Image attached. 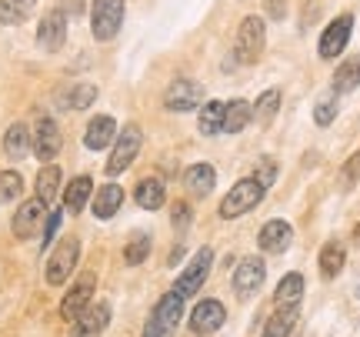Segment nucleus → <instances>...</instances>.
Instances as JSON below:
<instances>
[{
  "label": "nucleus",
  "mask_w": 360,
  "mask_h": 337,
  "mask_svg": "<svg viewBox=\"0 0 360 337\" xmlns=\"http://www.w3.org/2000/svg\"><path fill=\"white\" fill-rule=\"evenodd\" d=\"M180 317H184V298H180L177 291H167L154 304L150 317H147L143 337H174V331L180 327Z\"/></svg>",
  "instance_id": "nucleus-1"
},
{
  "label": "nucleus",
  "mask_w": 360,
  "mask_h": 337,
  "mask_svg": "<svg viewBox=\"0 0 360 337\" xmlns=\"http://www.w3.org/2000/svg\"><path fill=\"white\" fill-rule=\"evenodd\" d=\"M264 191H267V187H264V184H257L254 177L237 181L231 191H227V197L220 201V217H224V221H237V217L250 214V210L264 201Z\"/></svg>",
  "instance_id": "nucleus-2"
},
{
  "label": "nucleus",
  "mask_w": 360,
  "mask_h": 337,
  "mask_svg": "<svg viewBox=\"0 0 360 337\" xmlns=\"http://www.w3.org/2000/svg\"><path fill=\"white\" fill-rule=\"evenodd\" d=\"M264 44H267V27H264V17L250 13V17L240 20L237 44H233V61H237V64H257L260 53H264Z\"/></svg>",
  "instance_id": "nucleus-3"
},
{
  "label": "nucleus",
  "mask_w": 360,
  "mask_h": 337,
  "mask_svg": "<svg viewBox=\"0 0 360 337\" xmlns=\"http://www.w3.org/2000/svg\"><path fill=\"white\" fill-rule=\"evenodd\" d=\"M124 11H127L124 0H94V7H90V30H94V37L114 40L120 34V24H124Z\"/></svg>",
  "instance_id": "nucleus-4"
},
{
  "label": "nucleus",
  "mask_w": 360,
  "mask_h": 337,
  "mask_svg": "<svg viewBox=\"0 0 360 337\" xmlns=\"http://www.w3.org/2000/svg\"><path fill=\"white\" fill-rule=\"evenodd\" d=\"M141 144H143L141 127H137V124H127V127L117 134L114 151H110V157H107V174H110V177L124 174V170L134 164V157L141 154Z\"/></svg>",
  "instance_id": "nucleus-5"
},
{
  "label": "nucleus",
  "mask_w": 360,
  "mask_h": 337,
  "mask_svg": "<svg viewBox=\"0 0 360 337\" xmlns=\"http://www.w3.org/2000/svg\"><path fill=\"white\" fill-rule=\"evenodd\" d=\"M77 257H80V241L77 237H64L60 244L51 250V260H47V284L60 287L70 277V271L77 267Z\"/></svg>",
  "instance_id": "nucleus-6"
},
{
  "label": "nucleus",
  "mask_w": 360,
  "mask_h": 337,
  "mask_svg": "<svg viewBox=\"0 0 360 337\" xmlns=\"http://www.w3.org/2000/svg\"><path fill=\"white\" fill-rule=\"evenodd\" d=\"M210 264H214V250H210V247H200V250L193 254V260L187 264V271L180 274L177 284H174V291H177L180 298L187 300V298H193V294L204 287L207 274H210Z\"/></svg>",
  "instance_id": "nucleus-7"
},
{
  "label": "nucleus",
  "mask_w": 360,
  "mask_h": 337,
  "mask_svg": "<svg viewBox=\"0 0 360 337\" xmlns=\"http://www.w3.org/2000/svg\"><path fill=\"white\" fill-rule=\"evenodd\" d=\"M200 104H204V87L197 80L177 77L167 87V94H164V107L174 110V114H187V110H193V107H200Z\"/></svg>",
  "instance_id": "nucleus-8"
},
{
  "label": "nucleus",
  "mask_w": 360,
  "mask_h": 337,
  "mask_svg": "<svg viewBox=\"0 0 360 337\" xmlns=\"http://www.w3.org/2000/svg\"><path fill=\"white\" fill-rule=\"evenodd\" d=\"M350 34H354V13H340L337 20H330L327 24V30L321 34V57L323 61H334V57H340L344 53V47H347Z\"/></svg>",
  "instance_id": "nucleus-9"
},
{
  "label": "nucleus",
  "mask_w": 360,
  "mask_h": 337,
  "mask_svg": "<svg viewBox=\"0 0 360 337\" xmlns=\"http://www.w3.org/2000/svg\"><path fill=\"white\" fill-rule=\"evenodd\" d=\"M264 277H267L264 257H244L237 264V271H233V291H237V298L247 300V298H254V294H260Z\"/></svg>",
  "instance_id": "nucleus-10"
},
{
  "label": "nucleus",
  "mask_w": 360,
  "mask_h": 337,
  "mask_svg": "<svg viewBox=\"0 0 360 337\" xmlns=\"http://www.w3.org/2000/svg\"><path fill=\"white\" fill-rule=\"evenodd\" d=\"M30 141H34V154H37L44 164H51L53 157L60 154V147H64V137H60V127H57L53 117H40L34 134H30Z\"/></svg>",
  "instance_id": "nucleus-11"
},
{
  "label": "nucleus",
  "mask_w": 360,
  "mask_h": 337,
  "mask_svg": "<svg viewBox=\"0 0 360 337\" xmlns=\"http://www.w3.org/2000/svg\"><path fill=\"white\" fill-rule=\"evenodd\" d=\"M94 287H97V274L84 271L77 277V284L70 287V291L64 294V300H60V317H64V321H74V317L87 307L90 298H94Z\"/></svg>",
  "instance_id": "nucleus-12"
},
{
  "label": "nucleus",
  "mask_w": 360,
  "mask_h": 337,
  "mask_svg": "<svg viewBox=\"0 0 360 337\" xmlns=\"http://www.w3.org/2000/svg\"><path fill=\"white\" fill-rule=\"evenodd\" d=\"M44 214H47V204L34 197V201H24L17 214H13V237L17 241H27V237H34L37 231H44Z\"/></svg>",
  "instance_id": "nucleus-13"
},
{
  "label": "nucleus",
  "mask_w": 360,
  "mask_h": 337,
  "mask_svg": "<svg viewBox=\"0 0 360 337\" xmlns=\"http://www.w3.org/2000/svg\"><path fill=\"white\" fill-rule=\"evenodd\" d=\"M227 321V311L217 298H204L197 307L191 311V331L193 334H214L217 327H224Z\"/></svg>",
  "instance_id": "nucleus-14"
},
{
  "label": "nucleus",
  "mask_w": 360,
  "mask_h": 337,
  "mask_svg": "<svg viewBox=\"0 0 360 337\" xmlns=\"http://www.w3.org/2000/svg\"><path fill=\"white\" fill-rule=\"evenodd\" d=\"M37 40H40V47L44 51H60L67 44V17L60 11H51V13H44L40 17V24H37Z\"/></svg>",
  "instance_id": "nucleus-15"
},
{
  "label": "nucleus",
  "mask_w": 360,
  "mask_h": 337,
  "mask_svg": "<svg viewBox=\"0 0 360 337\" xmlns=\"http://www.w3.org/2000/svg\"><path fill=\"white\" fill-rule=\"evenodd\" d=\"M107 324H110V304H107V300L87 304V307L74 317V337H94V334H101Z\"/></svg>",
  "instance_id": "nucleus-16"
},
{
  "label": "nucleus",
  "mask_w": 360,
  "mask_h": 337,
  "mask_svg": "<svg viewBox=\"0 0 360 337\" xmlns=\"http://www.w3.org/2000/svg\"><path fill=\"white\" fill-rule=\"evenodd\" d=\"M290 241H294V231L287 221H267L257 234V244L264 254H283L290 247Z\"/></svg>",
  "instance_id": "nucleus-17"
},
{
  "label": "nucleus",
  "mask_w": 360,
  "mask_h": 337,
  "mask_svg": "<svg viewBox=\"0 0 360 337\" xmlns=\"http://www.w3.org/2000/svg\"><path fill=\"white\" fill-rule=\"evenodd\" d=\"M297 317H300V304H277V311L264 324V337H290L297 327Z\"/></svg>",
  "instance_id": "nucleus-18"
},
{
  "label": "nucleus",
  "mask_w": 360,
  "mask_h": 337,
  "mask_svg": "<svg viewBox=\"0 0 360 337\" xmlns=\"http://www.w3.org/2000/svg\"><path fill=\"white\" fill-rule=\"evenodd\" d=\"M184 184L193 197H210L214 194V184H217V170L210 164H191L184 170Z\"/></svg>",
  "instance_id": "nucleus-19"
},
{
  "label": "nucleus",
  "mask_w": 360,
  "mask_h": 337,
  "mask_svg": "<svg viewBox=\"0 0 360 337\" xmlns=\"http://www.w3.org/2000/svg\"><path fill=\"white\" fill-rule=\"evenodd\" d=\"M114 130H117V120L114 117H94L87 124V130H84V144H87V151H103L107 144L114 141Z\"/></svg>",
  "instance_id": "nucleus-20"
},
{
  "label": "nucleus",
  "mask_w": 360,
  "mask_h": 337,
  "mask_svg": "<svg viewBox=\"0 0 360 337\" xmlns=\"http://www.w3.org/2000/svg\"><path fill=\"white\" fill-rule=\"evenodd\" d=\"M30 151H34L30 127H27V124H11V127H7V134H4V154L13 157V160H24Z\"/></svg>",
  "instance_id": "nucleus-21"
},
{
  "label": "nucleus",
  "mask_w": 360,
  "mask_h": 337,
  "mask_svg": "<svg viewBox=\"0 0 360 337\" xmlns=\"http://www.w3.org/2000/svg\"><path fill=\"white\" fill-rule=\"evenodd\" d=\"M134 201L141 204L143 210H160L164 201H167V191H164V181L160 177H143L134 191Z\"/></svg>",
  "instance_id": "nucleus-22"
},
{
  "label": "nucleus",
  "mask_w": 360,
  "mask_h": 337,
  "mask_svg": "<svg viewBox=\"0 0 360 337\" xmlns=\"http://www.w3.org/2000/svg\"><path fill=\"white\" fill-rule=\"evenodd\" d=\"M120 204H124V187H117V184H103L90 208H94V214H97L101 221H110L117 210H120Z\"/></svg>",
  "instance_id": "nucleus-23"
},
{
  "label": "nucleus",
  "mask_w": 360,
  "mask_h": 337,
  "mask_svg": "<svg viewBox=\"0 0 360 337\" xmlns=\"http://www.w3.org/2000/svg\"><path fill=\"white\" fill-rule=\"evenodd\" d=\"M90 194H94V181H90L87 174H80V177H74V181L67 184L64 208L70 210V214H80V210L90 204Z\"/></svg>",
  "instance_id": "nucleus-24"
},
{
  "label": "nucleus",
  "mask_w": 360,
  "mask_h": 337,
  "mask_svg": "<svg viewBox=\"0 0 360 337\" xmlns=\"http://www.w3.org/2000/svg\"><path fill=\"white\" fill-rule=\"evenodd\" d=\"M360 87V57H347L344 64L337 67L334 80H330V91L340 97V94H350Z\"/></svg>",
  "instance_id": "nucleus-25"
},
{
  "label": "nucleus",
  "mask_w": 360,
  "mask_h": 337,
  "mask_svg": "<svg viewBox=\"0 0 360 337\" xmlns=\"http://www.w3.org/2000/svg\"><path fill=\"white\" fill-rule=\"evenodd\" d=\"M250 120H254V104H247V101H231L224 110V130L227 134H240Z\"/></svg>",
  "instance_id": "nucleus-26"
},
{
  "label": "nucleus",
  "mask_w": 360,
  "mask_h": 337,
  "mask_svg": "<svg viewBox=\"0 0 360 337\" xmlns=\"http://www.w3.org/2000/svg\"><path fill=\"white\" fill-rule=\"evenodd\" d=\"M344 264H347V250H344V244H337V241L323 244V250H321V274L327 277V281H334L337 274L344 271Z\"/></svg>",
  "instance_id": "nucleus-27"
},
{
  "label": "nucleus",
  "mask_w": 360,
  "mask_h": 337,
  "mask_svg": "<svg viewBox=\"0 0 360 337\" xmlns=\"http://www.w3.org/2000/svg\"><path fill=\"white\" fill-rule=\"evenodd\" d=\"M37 0H0V24L4 27H17L24 24L27 17L34 13Z\"/></svg>",
  "instance_id": "nucleus-28"
},
{
  "label": "nucleus",
  "mask_w": 360,
  "mask_h": 337,
  "mask_svg": "<svg viewBox=\"0 0 360 337\" xmlns=\"http://www.w3.org/2000/svg\"><path fill=\"white\" fill-rule=\"evenodd\" d=\"M300 298H304V274H283V281L274 291V300L277 304H300Z\"/></svg>",
  "instance_id": "nucleus-29"
},
{
  "label": "nucleus",
  "mask_w": 360,
  "mask_h": 337,
  "mask_svg": "<svg viewBox=\"0 0 360 337\" xmlns=\"http://www.w3.org/2000/svg\"><path fill=\"white\" fill-rule=\"evenodd\" d=\"M60 167H53V164H47V167L37 174V197L51 208L53 201H57V191H60Z\"/></svg>",
  "instance_id": "nucleus-30"
},
{
  "label": "nucleus",
  "mask_w": 360,
  "mask_h": 337,
  "mask_svg": "<svg viewBox=\"0 0 360 337\" xmlns=\"http://www.w3.org/2000/svg\"><path fill=\"white\" fill-rule=\"evenodd\" d=\"M224 110H227V104H220V101H207L200 107V134L204 137H214L224 130Z\"/></svg>",
  "instance_id": "nucleus-31"
},
{
  "label": "nucleus",
  "mask_w": 360,
  "mask_h": 337,
  "mask_svg": "<svg viewBox=\"0 0 360 337\" xmlns=\"http://www.w3.org/2000/svg\"><path fill=\"white\" fill-rule=\"evenodd\" d=\"M281 97L283 94L277 91V87H270V91H264L257 97V104H254V117H257L260 127H267L270 120L277 117V110H281Z\"/></svg>",
  "instance_id": "nucleus-32"
},
{
  "label": "nucleus",
  "mask_w": 360,
  "mask_h": 337,
  "mask_svg": "<svg viewBox=\"0 0 360 337\" xmlns=\"http://www.w3.org/2000/svg\"><path fill=\"white\" fill-rule=\"evenodd\" d=\"M150 234L147 231H137L134 237L127 241V247H124V260H127L130 267H137V264H143V260L150 257Z\"/></svg>",
  "instance_id": "nucleus-33"
},
{
  "label": "nucleus",
  "mask_w": 360,
  "mask_h": 337,
  "mask_svg": "<svg viewBox=\"0 0 360 337\" xmlns=\"http://www.w3.org/2000/svg\"><path fill=\"white\" fill-rule=\"evenodd\" d=\"M24 194V177L17 170H0V204H13Z\"/></svg>",
  "instance_id": "nucleus-34"
},
{
  "label": "nucleus",
  "mask_w": 360,
  "mask_h": 337,
  "mask_svg": "<svg viewBox=\"0 0 360 337\" xmlns=\"http://www.w3.org/2000/svg\"><path fill=\"white\" fill-rule=\"evenodd\" d=\"M334 117H337V94L327 91V94H321L317 104H314V124H317V127H330Z\"/></svg>",
  "instance_id": "nucleus-35"
},
{
  "label": "nucleus",
  "mask_w": 360,
  "mask_h": 337,
  "mask_svg": "<svg viewBox=\"0 0 360 337\" xmlns=\"http://www.w3.org/2000/svg\"><path fill=\"white\" fill-rule=\"evenodd\" d=\"M94 101H97V87H94V84H80V87H74V91H70L67 107H70V110H87Z\"/></svg>",
  "instance_id": "nucleus-36"
},
{
  "label": "nucleus",
  "mask_w": 360,
  "mask_h": 337,
  "mask_svg": "<svg viewBox=\"0 0 360 337\" xmlns=\"http://www.w3.org/2000/svg\"><path fill=\"white\" fill-rule=\"evenodd\" d=\"M170 221H174V227H177V231H187V227H191V221H193L191 204H187V201H177V204H174V210H170Z\"/></svg>",
  "instance_id": "nucleus-37"
},
{
  "label": "nucleus",
  "mask_w": 360,
  "mask_h": 337,
  "mask_svg": "<svg viewBox=\"0 0 360 337\" xmlns=\"http://www.w3.org/2000/svg\"><path fill=\"white\" fill-rule=\"evenodd\" d=\"M254 181H257V184H264V187H270V184L277 181V164L264 157V160H260V164H257V170H254Z\"/></svg>",
  "instance_id": "nucleus-38"
},
{
  "label": "nucleus",
  "mask_w": 360,
  "mask_h": 337,
  "mask_svg": "<svg viewBox=\"0 0 360 337\" xmlns=\"http://www.w3.org/2000/svg\"><path fill=\"white\" fill-rule=\"evenodd\" d=\"M340 177H344V187H347V191L360 181V151H357L354 157H350L347 164H344V170H340Z\"/></svg>",
  "instance_id": "nucleus-39"
},
{
  "label": "nucleus",
  "mask_w": 360,
  "mask_h": 337,
  "mask_svg": "<svg viewBox=\"0 0 360 337\" xmlns=\"http://www.w3.org/2000/svg\"><path fill=\"white\" fill-rule=\"evenodd\" d=\"M57 11L64 13L67 20H77V17H84V0H60Z\"/></svg>",
  "instance_id": "nucleus-40"
},
{
  "label": "nucleus",
  "mask_w": 360,
  "mask_h": 337,
  "mask_svg": "<svg viewBox=\"0 0 360 337\" xmlns=\"http://www.w3.org/2000/svg\"><path fill=\"white\" fill-rule=\"evenodd\" d=\"M60 221H64V214H60V210H53L51 217H47V227H44V247H51L53 234L60 231Z\"/></svg>",
  "instance_id": "nucleus-41"
},
{
  "label": "nucleus",
  "mask_w": 360,
  "mask_h": 337,
  "mask_svg": "<svg viewBox=\"0 0 360 337\" xmlns=\"http://www.w3.org/2000/svg\"><path fill=\"white\" fill-rule=\"evenodd\" d=\"M264 13L270 20H283L287 17V0H264Z\"/></svg>",
  "instance_id": "nucleus-42"
},
{
  "label": "nucleus",
  "mask_w": 360,
  "mask_h": 337,
  "mask_svg": "<svg viewBox=\"0 0 360 337\" xmlns=\"http://www.w3.org/2000/svg\"><path fill=\"white\" fill-rule=\"evenodd\" d=\"M354 237H357V241H360V224H357V227H354Z\"/></svg>",
  "instance_id": "nucleus-43"
}]
</instances>
